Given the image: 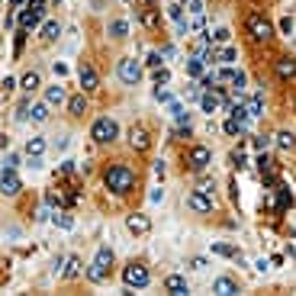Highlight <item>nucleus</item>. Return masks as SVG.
<instances>
[{"label": "nucleus", "mask_w": 296, "mask_h": 296, "mask_svg": "<svg viewBox=\"0 0 296 296\" xmlns=\"http://www.w3.org/2000/svg\"><path fill=\"white\" fill-rule=\"evenodd\" d=\"M135 181H139V177H135V171L129 168V164H113V168H106V174H103L106 190L116 193V196H126L135 187Z\"/></svg>", "instance_id": "f257e3e1"}, {"label": "nucleus", "mask_w": 296, "mask_h": 296, "mask_svg": "<svg viewBox=\"0 0 296 296\" xmlns=\"http://www.w3.org/2000/svg\"><path fill=\"white\" fill-rule=\"evenodd\" d=\"M245 29H248V35H251L254 42H267L270 39V19L264 16V13H248L245 16Z\"/></svg>", "instance_id": "f03ea898"}, {"label": "nucleus", "mask_w": 296, "mask_h": 296, "mask_svg": "<svg viewBox=\"0 0 296 296\" xmlns=\"http://www.w3.org/2000/svg\"><path fill=\"white\" fill-rule=\"evenodd\" d=\"M110 267H113V251H110V248H100L97 258H93V264H90V270H87V277L93 283H103L106 274H110Z\"/></svg>", "instance_id": "7ed1b4c3"}, {"label": "nucleus", "mask_w": 296, "mask_h": 296, "mask_svg": "<svg viewBox=\"0 0 296 296\" xmlns=\"http://www.w3.org/2000/svg\"><path fill=\"white\" fill-rule=\"evenodd\" d=\"M116 135H120V126H116V120H110V116H100V120L90 126V139H93V142H100V145L113 142Z\"/></svg>", "instance_id": "20e7f679"}, {"label": "nucleus", "mask_w": 296, "mask_h": 296, "mask_svg": "<svg viewBox=\"0 0 296 296\" xmlns=\"http://www.w3.org/2000/svg\"><path fill=\"white\" fill-rule=\"evenodd\" d=\"M123 283H126L129 290H132V287H135V290L148 287V270L142 267V264H135V261H132V264H126V267H123Z\"/></svg>", "instance_id": "39448f33"}, {"label": "nucleus", "mask_w": 296, "mask_h": 296, "mask_svg": "<svg viewBox=\"0 0 296 296\" xmlns=\"http://www.w3.org/2000/svg\"><path fill=\"white\" fill-rule=\"evenodd\" d=\"M209 161H212V155H209L206 145H193L190 151H187V164H190V171H206Z\"/></svg>", "instance_id": "423d86ee"}, {"label": "nucleus", "mask_w": 296, "mask_h": 296, "mask_svg": "<svg viewBox=\"0 0 296 296\" xmlns=\"http://www.w3.org/2000/svg\"><path fill=\"white\" fill-rule=\"evenodd\" d=\"M187 206H190L193 212H212V206H216V200H212V193L209 190H196L190 193V200H187Z\"/></svg>", "instance_id": "0eeeda50"}, {"label": "nucleus", "mask_w": 296, "mask_h": 296, "mask_svg": "<svg viewBox=\"0 0 296 296\" xmlns=\"http://www.w3.org/2000/svg\"><path fill=\"white\" fill-rule=\"evenodd\" d=\"M116 71H120V81H123V84H139V77H142V65L135 62V58H123Z\"/></svg>", "instance_id": "6e6552de"}, {"label": "nucleus", "mask_w": 296, "mask_h": 296, "mask_svg": "<svg viewBox=\"0 0 296 296\" xmlns=\"http://www.w3.org/2000/svg\"><path fill=\"white\" fill-rule=\"evenodd\" d=\"M126 229L132 232V235H145L151 229V219L142 216V212H129V216H126Z\"/></svg>", "instance_id": "1a4fd4ad"}, {"label": "nucleus", "mask_w": 296, "mask_h": 296, "mask_svg": "<svg viewBox=\"0 0 296 296\" xmlns=\"http://www.w3.org/2000/svg\"><path fill=\"white\" fill-rule=\"evenodd\" d=\"M0 193H4V196H16L19 193V177L13 174V168H4V177H0Z\"/></svg>", "instance_id": "9d476101"}, {"label": "nucleus", "mask_w": 296, "mask_h": 296, "mask_svg": "<svg viewBox=\"0 0 296 296\" xmlns=\"http://www.w3.org/2000/svg\"><path fill=\"white\" fill-rule=\"evenodd\" d=\"M274 71H277L280 81H293V77H296V62H293L290 55H283V58H277V62H274Z\"/></svg>", "instance_id": "9b49d317"}, {"label": "nucleus", "mask_w": 296, "mask_h": 296, "mask_svg": "<svg viewBox=\"0 0 296 296\" xmlns=\"http://www.w3.org/2000/svg\"><path fill=\"white\" fill-rule=\"evenodd\" d=\"M42 13H45V10H32V7H26V10H23V13H19V29H35V26H39V23H42Z\"/></svg>", "instance_id": "f8f14e48"}, {"label": "nucleus", "mask_w": 296, "mask_h": 296, "mask_svg": "<svg viewBox=\"0 0 296 296\" xmlns=\"http://www.w3.org/2000/svg\"><path fill=\"white\" fill-rule=\"evenodd\" d=\"M129 145H132L135 151H145L151 145V139H148V132L142 126H132V132H129Z\"/></svg>", "instance_id": "ddd939ff"}, {"label": "nucleus", "mask_w": 296, "mask_h": 296, "mask_svg": "<svg viewBox=\"0 0 296 296\" xmlns=\"http://www.w3.org/2000/svg\"><path fill=\"white\" fill-rule=\"evenodd\" d=\"M77 77H81V87H84V90H97V84H100V81H97V71H93L90 65H81V68H77Z\"/></svg>", "instance_id": "4468645a"}, {"label": "nucleus", "mask_w": 296, "mask_h": 296, "mask_svg": "<svg viewBox=\"0 0 296 296\" xmlns=\"http://www.w3.org/2000/svg\"><path fill=\"white\" fill-rule=\"evenodd\" d=\"M254 164H258V171H261V177H267V174H277V171H280V161H277V158H270L267 151H261Z\"/></svg>", "instance_id": "2eb2a0df"}, {"label": "nucleus", "mask_w": 296, "mask_h": 296, "mask_svg": "<svg viewBox=\"0 0 296 296\" xmlns=\"http://www.w3.org/2000/svg\"><path fill=\"white\" fill-rule=\"evenodd\" d=\"M274 193H277V206H274V212H277V216H283V212L293 206V193H290V187H283V184L277 187Z\"/></svg>", "instance_id": "dca6fc26"}, {"label": "nucleus", "mask_w": 296, "mask_h": 296, "mask_svg": "<svg viewBox=\"0 0 296 296\" xmlns=\"http://www.w3.org/2000/svg\"><path fill=\"white\" fill-rule=\"evenodd\" d=\"M245 106H248V116H251V120L264 116V93H261V90H258V93H251V97L245 100Z\"/></svg>", "instance_id": "f3484780"}, {"label": "nucleus", "mask_w": 296, "mask_h": 296, "mask_svg": "<svg viewBox=\"0 0 296 296\" xmlns=\"http://www.w3.org/2000/svg\"><path fill=\"white\" fill-rule=\"evenodd\" d=\"M212 293H219V296H235V293H239V283H235L232 277H219L216 283H212Z\"/></svg>", "instance_id": "a211bd4d"}, {"label": "nucleus", "mask_w": 296, "mask_h": 296, "mask_svg": "<svg viewBox=\"0 0 296 296\" xmlns=\"http://www.w3.org/2000/svg\"><path fill=\"white\" fill-rule=\"evenodd\" d=\"M226 100L222 97L219 90H209V93H203V97H200V106H203V113H216V106Z\"/></svg>", "instance_id": "6ab92c4d"}, {"label": "nucleus", "mask_w": 296, "mask_h": 296, "mask_svg": "<svg viewBox=\"0 0 296 296\" xmlns=\"http://www.w3.org/2000/svg\"><path fill=\"white\" fill-rule=\"evenodd\" d=\"M212 254H222V258H235V261H245L239 248H235V245H226V242H212Z\"/></svg>", "instance_id": "aec40b11"}, {"label": "nucleus", "mask_w": 296, "mask_h": 296, "mask_svg": "<svg viewBox=\"0 0 296 296\" xmlns=\"http://www.w3.org/2000/svg\"><path fill=\"white\" fill-rule=\"evenodd\" d=\"M164 290L174 293V296H187V280H184V277H177V274H171L168 280H164Z\"/></svg>", "instance_id": "412c9836"}, {"label": "nucleus", "mask_w": 296, "mask_h": 296, "mask_svg": "<svg viewBox=\"0 0 296 296\" xmlns=\"http://www.w3.org/2000/svg\"><path fill=\"white\" fill-rule=\"evenodd\" d=\"M45 103H52V106H62V103H65V87H62V84H55V87H45Z\"/></svg>", "instance_id": "4be33fe9"}, {"label": "nucleus", "mask_w": 296, "mask_h": 296, "mask_svg": "<svg viewBox=\"0 0 296 296\" xmlns=\"http://www.w3.org/2000/svg\"><path fill=\"white\" fill-rule=\"evenodd\" d=\"M68 110H71V116H84V110H87V97H84V93H74V97L68 100Z\"/></svg>", "instance_id": "5701e85b"}, {"label": "nucleus", "mask_w": 296, "mask_h": 296, "mask_svg": "<svg viewBox=\"0 0 296 296\" xmlns=\"http://www.w3.org/2000/svg\"><path fill=\"white\" fill-rule=\"evenodd\" d=\"M203 68H206V62L200 55H193L190 62H187V77H203Z\"/></svg>", "instance_id": "b1692460"}, {"label": "nucleus", "mask_w": 296, "mask_h": 296, "mask_svg": "<svg viewBox=\"0 0 296 296\" xmlns=\"http://www.w3.org/2000/svg\"><path fill=\"white\" fill-rule=\"evenodd\" d=\"M42 151H45V139L35 135V139L26 142V155H29V158H42Z\"/></svg>", "instance_id": "393cba45"}, {"label": "nucleus", "mask_w": 296, "mask_h": 296, "mask_svg": "<svg viewBox=\"0 0 296 296\" xmlns=\"http://www.w3.org/2000/svg\"><path fill=\"white\" fill-rule=\"evenodd\" d=\"M62 274H65L68 280L81 277V258H68V261H65V270H62Z\"/></svg>", "instance_id": "a878e982"}, {"label": "nucleus", "mask_w": 296, "mask_h": 296, "mask_svg": "<svg viewBox=\"0 0 296 296\" xmlns=\"http://www.w3.org/2000/svg\"><path fill=\"white\" fill-rule=\"evenodd\" d=\"M58 32H62V26H58L55 19H49V23L42 26V39H45V42H52V39H58Z\"/></svg>", "instance_id": "bb28decb"}, {"label": "nucleus", "mask_w": 296, "mask_h": 296, "mask_svg": "<svg viewBox=\"0 0 296 296\" xmlns=\"http://www.w3.org/2000/svg\"><path fill=\"white\" fill-rule=\"evenodd\" d=\"M52 219H55V226H58V229H68V232L74 229V216H68V212H55Z\"/></svg>", "instance_id": "cd10ccee"}, {"label": "nucleus", "mask_w": 296, "mask_h": 296, "mask_svg": "<svg viewBox=\"0 0 296 296\" xmlns=\"http://www.w3.org/2000/svg\"><path fill=\"white\" fill-rule=\"evenodd\" d=\"M19 84H23V90H26V93H32L35 87H39V74H35V71H29V74H23Z\"/></svg>", "instance_id": "c85d7f7f"}, {"label": "nucleus", "mask_w": 296, "mask_h": 296, "mask_svg": "<svg viewBox=\"0 0 296 296\" xmlns=\"http://www.w3.org/2000/svg\"><path fill=\"white\" fill-rule=\"evenodd\" d=\"M49 106H52V103H39V106H32V123H45V120H49Z\"/></svg>", "instance_id": "c756f323"}, {"label": "nucleus", "mask_w": 296, "mask_h": 296, "mask_svg": "<svg viewBox=\"0 0 296 296\" xmlns=\"http://www.w3.org/2000/svg\"><path fill=\"white\" fill-rule=\"evenodd\" d=\"M126 32H129V23H126V19H113V23H110V35H116V39H123Z\"/></svg>", "instance_id": "7c9ffc66"}, {"label": "nucleus", "mask_w": 296, "mask_h": 296, "mask_svg": "<svg viewBox=\"0 0 296 296\" xmlns=\"http://www.w3.org/2000/svg\"><path fill=\"white\" fill-rule=\"evenodd\" d=\"M245 126H248V123H239V120H235V116H232V120H229L226 126H222V129H226L229 135H242V132H245Z\"/></svg>", "instance_id": "2f4dec72"}, {"label": "nucleus", "mask_w": 296, "mask_h": 296, "mask_svg": "<svg viewBox=\"0 0 296 296\" xmlns=\"http://www.w3.org/2000/svg\"><path fill=\"white\" fill-rule=\"evenodd\" d=\"M274 139H277L280 148H293V145H296V135H293V132H277Z\"/></svg>", "instance_id": "473e14b6"}, {"label": "nucleus", "mask_w": 296, "mask_h": 296, "mask_svg": "<svg viewBox=\"0 0 296 296\" xmlns=\"http://www.w3.org/2000/svg\"><path fill=\"white\" fill-rule=\"evenodd\" d=\"M168 81H171V71H168V68H155V84H158V87H164Z\"/></svg>", "instance_id": "72a5a7b5"}, {"label": "nucleus", "mask_w": 296, "mask_h": 296, "mask_svg": "<svg viewBox=\"0 0 296 296\" xmlns=\"http://www.w3.org/2000/svg\"><path fill=\"white\" fill-rule=\"evenodd\" d=\"M235 58H239V52H235V49H232V45H226V49H222V52H219V62H226V65H232V62H235Z\"/></svg>", "instance_id": "f704fd0d"}, {"label": "nucleus", "mask_w": 296, "mask_h": 296, "mask_svg": "<svg viewBox=\"0 0 296 296\" xmlns=\"http://www.w3.org/2000/svg\"><path fill=\"white\" fill-rule=\"evenodd\" d=\"M142 23H145L148 29H155L158 26V13H155V10H145V13H142Z\"/></svg>", "instance_id": "c9c22d12"}, {"label": "nucleus", "mask_w": 296, "mask_h": 296, "mask_svg": "<svg viewBox=\"0 0 296 296\" xmlns=\"http://www.w3.org/2000/svg\"><path fill=\"white\" fill-rule=\"evenodd\" d=\"M45 203H49V206H62V203H68V200H65L62 193H55V190H49V193H45Z\"/></svg>", "instance_id": "e433bc0d"}, {"label": "nucleus", "mask_w": 296, "mask_h": 296, "mask_svg": "<svg viewBox=\"0 0 296 296\" xmlns=\"http://www.w3.org/2000/svg\"><path fill=\"white\" fill-rule=\"evenodd\" d=\"M235 77H239V71H235V68H222L219 74H216V81H232V84H235Z\"/></svg>", "instance_id": "4c0bfd02"}, {"label": "nucleus", "mask_w": 296, "mask_h": 296, "mask_svg": "<svg viewBox=\"0 0 296 296\" xmlns=\"http://www.w3.org/2000/svg\"><path fill=\"white\" fill-rule=\"evenodd\" d=\"M229 39H232V32H229V29H216V32L209 35V42H229Z\"/></svg>", "instance_id": "58836bf2"}, {"label": "nucleus", "mask_w": 296, "mask_h": 296, "mask_svg": "<svg viewBox=\"0 0 296 296\" xmlns=\"http://www.w3.org/2000/svg\"><path fill=\"white\" fill-rule=\"evenodd\" d=\"M232 164H235L239 171H242L245 164H248V158H245V151H242V148H239V151H232Z\"/></svg>", "instance_id": "ea45409f"}, {"label": "nucleus", "mask_w": 296, "mask_h": 296, "mask_svg": "<svg viewBox=\"0 0 296 296\" xmlns=\"http://www.w3.org/2000/svg\"><path fill=\"white\" fill-rule=\"evenodd\" d=\"M26 35H29L26 29H19V32H16V42H13V52H16V55L23 52V45H26Z\"/></svg>", "instance_id": "a19ab883"}, {"label": "nucleus", "mask_w": 296, "mask_h": 296, "mask_svg": "<svg viewBox=\"0 0 296 296\" xmlns=\"http://www.w3.org/2000/svg\"><path fill=\"white\" fill-rule=\"evenodd\" d=\"M251 145H254L258 151H267V145H270V139H267V135H254V139H251Z\"/></svg>", "instance_id": "79ce46f5"}, {"label": "nucleus", "mask_w": 296, "mask_h": 296, "mask_svg": "<svg viewBox=\"0 0 296 296\" xmlns=\"http://www.w3.org/2000/svg\"><path fill=\"white\" fill-rule=\"evenodd\" d=\"M203 26H206L203 13H196V16H193V23H190V32H203Z\"/></svg>", "instance_id": "37998d69"}, {"label": "nucleus", "mask_w": 296, "mask_h": 296, "mask_svg": "<svg viewBox=\"0 0 296 296\" xmlns=\"http://www.w3.org/2000/svg\"><path fill=\"white\" fill-rule=\"evenodd\" d=\"M155 100H158V103H171V93L164 90V87H158V84H155Z\"/></svg>", "instance_id": "c03bdc74"}, {"label": "nucleus", "mask_w": 296, "mask_h": 296, "mask_svg": "<svg viewBox=\"0 0 296 296\" xmlns=\"http://www.w3.org/2000/svg\"><path fill=\"white\" fill-rule=\"evenodd\" d=\"M52 71H55V77H65V74H68V65H65V62H55Z\"/></svg>", "instance_id": "a18cd8bd"}, {"label": "nucleus", "mask_w": 296, "mask_h": 296, "mask_svg": "<svg viewBox=\"0 0 296 296\" xmlns=\"http://www.w3.org/2000/svg\"><path fill=\"white\" fill-rule=\"evenodd\" d=\"M151 171H155V177H158V181H164V174H168V168H164V161H155V168H151Z\"/></svg>", "instance_id": "49530a36"}, {"label": "nucleus", "mask_w": 296, "mask_h": 296, "mask_svg": "<svg viewBox=\"0 0 296 296\" xmlns=\"http://www.w3.org/2000/svg\"><path fill=\"white\" fill-rule=\"evenodd\" d=\"M0 87H4V97H7V93L16 87V77H4V84H0Z\"/></svg>", "instance_id": "de8ad7c7"}, {"label": "nucleus", "mask_w": 296, "mask_h": 296, "mask_svg": "<svg viewBox=\"0 0 296 296\" xmlns=\"http://www.w3.org/2000/svg\"><path fill=\"white\" fill-rule=\"evenodd\" d=\"M280 29L290 35V32H293V19H290V16H283V19H280Z\"/></svg>", "instance_id": "09e8293b"}, {"label": "nucleus", "mask_w": 296, "mask_h": 296, "mask_svg": "<svg viewBox=\"0 0 296 296\" xmlns=\"http://www.w3.org/2000/svg\"><path fill=\"white\" fill-rule=\"evenodd\" d=\"M148 68H161V55H158V52L148 55Z\"/></svg>", "instance_id": "8fccbe9b"}, {"label": "nucleus", "mask_w": 296, "mask_h": 296, "mask_svg": "<svg viewBox=\"0 0 296 296\" xmlns=\"http://www.w3.org/2000/svg\"><path fill=\"white\" fill-rule=\"evenodd\" d=\"M190 267L193 270H203L206 267V258H190Z\"/></svg>", "instance_id": "3c124183"}, {"label": "nucleus", "mask_w": 296, "mask_h": 296, "mask_svg": "<svg viewBox=\"0 0 296 296\" xmlns=\"http://www.w3.org/2000/svg\"><path fill=\"white\" fill-rule=\"evenodd\" d=\"M49 209H52V206H49V203H45V206L39 209V216H35V219H39V222H45V219H49V216H52V212H49Z\"/></svg>", "instance_id": "603ef678"}, {"label": "nucleus", "mask_w": 296, "mask_h": 296, "mask_svg": "<svg viewBox=\"0 0 296 296\" xmlns=\"http://www.w3.org/2000/svg\"><path fill=\"white\" fill-rule=\"evenodd\" d=\"M19 16L16 13H7V19H4V29H13V23H16Z\"/></svg>", "instance_id": "864d4df0"}, {"label": "nucleus", "mask_w": 296, "mask_h": 296, "mask_svg": "<svg viewBox=\"0 0 296 296\" xmlns=\"http://www.w3.org/2000/svg\"><path fill=\"white\" fill-rule=\"evenodd\" d=\"M190 13H193V16L203 13V4H200V0H190Z\"/></svg>", "instance_id": "5fc2aeb1"}, {"label": "nucleus", "mask_w": 296, "mask_h": 296, "mask_svg": "<svg viewBox=\"0 0 296 296\" xmlns=\"http://www.w3.org/2000/svg\"><path fill=\"white\" fill-rule=\"evenodd\" d=\"M16 161H19L16 155H7V158H4V168H16Z\"/></svg>", "instance_id": "6e6d98bb"}, {"label": "nucleus", "mask_w": 296, "mask_h": 296, "mask_svg": "<svg viewBox=\"0 0 296 296\" xmlns=\"http://www.w3.org/2000/svg\"><path fill=\"white\" fill-rule=\"evenodd\" d=\"M148 200H151V203H161V200H164V190H151Z\"/></svg>", "instance_id": "4d7b16f0"}, {"label": "nucleus", "mask_w": 296, "mask_h": 296, "mask_svg": "<svg viewBox=\"0 0 296 296\" xmlns=\"http://www.w3.org/2000/svg\"><path fill=\"white\" fill-rule=\"evenodd\" d=\"M200 190H209V193H212V181H209V177H203V181H200Z\"/></svg>", "instance_id": "13d9d810"}, {"label": "nucleus", "mask_w": 296, "mask_h": 296, "mask_svg": "<svg viewBox=\"0 0 296 296\" xmlns=\"http://www.w3.org/2000/svg\"><path fill=\"white\" fill-rule=\"evenodd\" d=\"M23 4V0H10V7H19Z\"/></svg>", "instance_id": "bf43d9fd"}, {"label": "nucleus", "mask_w": 296, "mask_h": 296, "mask_svg": "<svg viewBox=\"0 0 296 296\" xmlns=\"http://www.w3.org/2000/svg\"><path fill=\"white\" fill-rule=\"evenodd\" d=\"M171 4H181V0H171Z\"/></svg>", "instance_id": "052dcab7"}]
</instances>
